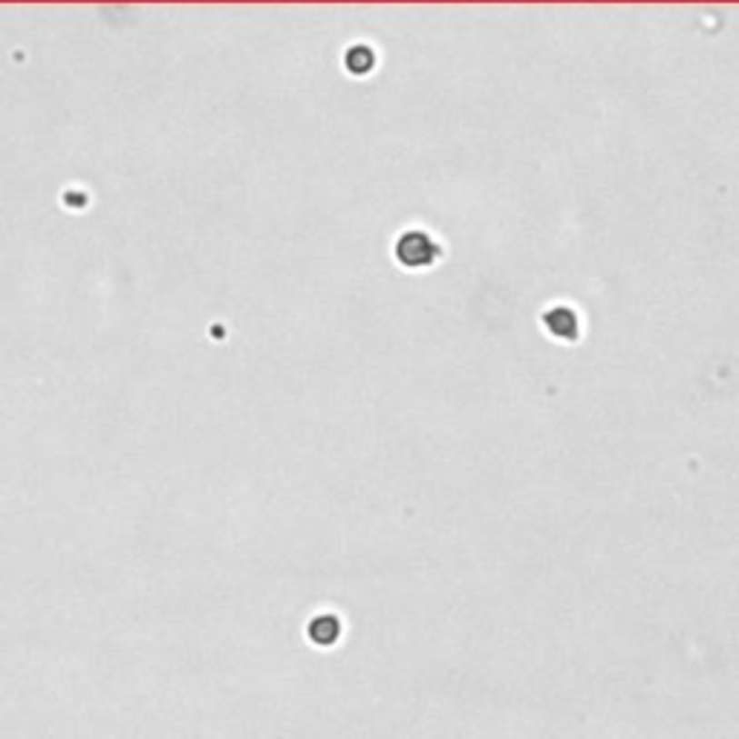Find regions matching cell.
I'll use <instances>...</instances> for the list:
<instances>
[{
	"label": "cell",
	"instance_id": "cell-3",
	"mask_svg": "<svg viewBox=\"0 0 739 739\" xmlns=\"http://www.w3.org/2000/svg\"><path fill=\"white\" fill-rule=\"evenodd\" d=\"M347 67L353 73H367L373 67V53L367 46H353L347 53Z\"/></svg>",
	"mask_w": 739,
	"mask_h": 739
},
{
	"label": "cell",
	"instance_id": "cell-2",
	"mask_svg": "<svg viewBox=\"0 0 739 739\" xmlns=\"http://www.w3.org/2000/svg\"><path fill=\"white\" fill-rule=\"evenodd\" d=\"M546 326L549 333L557 335V338H574L578 335V318H574V312L566 309V306H557L552 312H546Z\"/></svg>",
	"mask_w": 739,
	"mask_h": 739
},
{
	"label": "cell",
	"instance_id": "cell-1",
	"mask_svg": "<svg viewBox=\"0 0 739 739\" xmlns=\"http://www.w3.org/2000/svg\"><path fill=\"white\" fill-rule=\"evenodd\" d=\"M396 255L404 266H428V263L439 255L434 240L424 232H407L399 243H396Z\"/></svg>",
	"mask_w": 739,
	"mask_h": 739
}]
</instances>
